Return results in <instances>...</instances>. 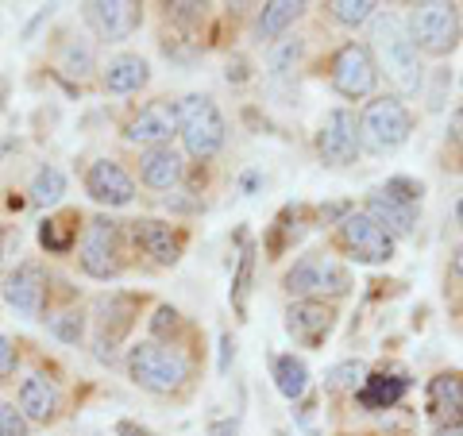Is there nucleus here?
<instances>
[{"mask_svg": "<svg viewBox=\"0 0 463 436\" xmlns=\"http://www.w3.org/2000/svg\"><path fill=\"white\" fill-rule=\"evenodd\" d=\"M374 51H379V70H386V78L398 85V93L417 97L425 85V70H421V51L410 35L398 12H374V27H371Z\"/></svg>", "mask_w": 463, "mask_h": 436, "instance_id": "1", "label": "nucleus"}, {"mask_svg": "<svg viewBox=\"0 0 463 436\" xmlns=\"http://www.w3.org/2000/svg\"><path fill=\"white\" fill-rule=\"evenodd\" d=\"M413 132V112L402 105V97H374L359 112V147L371 155H394L410 143Z\"/></svg>", "mask_w": 463, "mask_h": 436, "instance_id": "2", "label": "nucleus"}, {"mask_svg": "<svg viewBox=\"0 0 463 436\" xmlns=\"http://www.w3.org/2000/svg\"><path fill=\"white\" fill-rule=\"evenodd\" d=\"M128 374H132L136 386L151 390V394H174V390L190 379V363L166 344L143 340L128 352Z\"/></svg>", "mask_w": 463, "mask_h": 436, "instance_id": "3", "label": "nucleus"}, {"mask_svg": "<svg viewBox=\"0 0 463 436\" xmlns=\"http://www.w3.org/2000/svg\"><path fill=\"white\" fill-rule=\"evenodd\" d=\"M282 286H286L289 298H298V301H317L321 294L344 298L347 289H352V279H347V270H344L332 255L309 251V255H301L298 263L286 270Z\"/></svg>", "mask_w": 463, "mask_h": 436, "instance_id": "4", "label": "nucleus"}, {"mask_svg": "<svg viewBox=\"0 0 463 436\" xmlns=\"http://www.w3.org/2000/svg\"><path fill=\"white\" fill-rule=\"evenodd\" d=\"M178 136L194 158H213L224 147V116L213 105V97L190 93L178 100Z\"/></svg>", "mask_w": 463, "mask_h": 436, "instance_id": "5", "label": "nucleus"}, {"mask_svg": "<svg viewBox=\"0 0 463 436\" xmlns=\"http://www.w3.org/2000/svg\"><path fill=\"white\" fill-rule=\"evenodd\" d=\"M405 24H410V35L417 43V51H425L432 58L452 54L456 43H459V12H456V5L429 0V5H417Z\"/></svg>", "mask_w": 463, "mask_h": 436, "instance_id": "6", "label": "nucleus"}, {"mask_svg": "<svg viewBox=\"0 0 463 436\" xmlns=\"http://www.w3.org/2000/svg\"><path fill=\"white\" fill-rule=\"evenodd\" d=\"M332 85L347 100L374 93V85H379V62H374L367 43H344L336 51V58H332Z\"/></svg>", "mask_w": 463, "mask_h": 436, "instance_id": "7", "label": "nucleus"}, {"mask_svg": "<svg viewBox=\"0 0 463 436\" xmlns=\"http://www.w3.org/2000/svg\"><path fill=\"white\" fill-rule=\"evenodd\" d=\"M81 270L93 274V279H116L124 270L120 259V224L109 221V216H97V221L85 224L81 236Z\"/></svg>", "mask_w": 463, "mask_h": 436, "instance_id": "8", "label": "nucleus"}, {"mask_svg": "<svg viewBox=\"0 0 463 436\" xmlns=\"http://www.w3.org/2000/svg\"><path fill=\"white\" fill-rule=\"evenodd\" d=\"M317 151L325 166L344 170L359 158V120L352 109H328L321 128H317Z\"/></svg>", "mask_w": 463, "mask_h": 436, "instance_id": "9", "label": "nucleus"}, {"mask_svg": "<svg viewBox=\"0 0 463 436\" xmlns=\"http://www.w3.org/2000/svg\"><path fill=\"white\" fill-rule=\"evenodd\" d=\"M340 243L359 263H390L394 259V236L374 224L367 213H344L340 216Z\"/></svg>", "mask_w": 463, "mask_h": 436, "instance_id": "10", "label": "nucleus"}, {"mask_svg": "<svg viewBox=\"0 0 463 436\" xmlns=\"http://www.w3.org/2000/svg\"><path fill=\"white\" fill-rule=\"evenodd\" d=\"M128 143H139V147H170V139L178 136V105L170 100H151L143 105L132 120H128Z\"/></svg>", "mask_w": 463, "mask_h": 436, "instance_id": "11", "label": "nucleus"}, {"mask_svg": "<svg viewBox=\"0 0 463 436\" xmlns=\"http://www.w3.org/2000/svg\"><path fill=\"white\" fill-rule=\"evenodd\" d=\"M85 194H90L97 205H109V209H120V205H132L136 197V182L120 163L112 158H97L85 174Z\"/></svg>", "mask_w": 463, "mask_h": 436, "instance_id": "12", "label": "nucleus"}, {"mask_svg": "<svg viewBox=\"0 0 463 436\" xmlns=\"http://www.w3.org/2000/svg\"><path fill=\"white\" fill-rule=\"evenodd\" d=\"M85 20H90V27L100 39L120 43L132 32H139L143 8L132 5V0H97V5H85Z\"/></svg>", "mask_w": 463, "mask_h": 436, "instance_id": "13", "label": "nucleus"}, {"mask_svg": "<svg viewBox=\"0 0 463 436\" xmlns=\"http://www.w3.org/2000/svg\"><path fill=\"white\" fill-rule=\"evenodd\" d=\"M5 301L24 317H43V305H47V270L39 263H20L5 279Z\"/></svg>", "mask_w": 463, "mask_h": 436, "instance_id": "14", "label": "nucleus"}, {"mask_svg": "<svg viewBox=\"0 0 463 436\" xmlns=\"http://www.w3.org/2000/svg\"><path fill=\"white\" fill-rule=\"evenodd\" d=\"M332 325H336V309L325 305V301H294L286 309V332L306 347L321 344L332 332Z\"/></svg>", "mask_w": 463, "mask_h": 436, "instance_id": "15", "label": "nucleus"}, {"mask_svg": "<svg viewBox=\"0 0 463 436\" xmlns=\"http://www.w3.org/2000/svg\"><path fill=\"white\" fill-rule=\"evenodd\" d=\"M374 224H383L390 236H413L417 232V216H421V205H413V201H402V197H394L390 190H374L371 197H367V209H364Z\"/></svg>", "mask_w": 463, "mask_h": 436, "instance_id": "16", "label": "nucleus"}, {"mask_svg": "<svg viewBox=\"0 0 463 436\" xmlns=\"http://www.w3.org/2000/svg\"><path fill=\"white\" fill-rule=\"evenodd\" d=\"M105 93H116V97H128V93H139L143 85L151 81V62L139 54H116L112 62L105 66Z\"/></svg>", "mask_w": 463, "mask_h": 436, "instance_id": "17", "label": "nucleus"}, {"mask_svg": "<svg viewBox=\"0 0 463 436\" xmlns=\"http://www.w3.org/2000/svg\"><path fill=\"white\" fill-rule=\"evenodd\" d=\"M136 243L158 267H174L182 259V236L163 221H136Z\"/></svg>", "mask_w": 463, "mask_h": 436, "instance_id": "18", "label": "nucleus"}, {"mask_svg": "<svg viewBox=\"0 0 463 436\" xmlns=\"http://www.w3.org/2000/svg\"><path fill=\"white\" fill-rule=\"evenodd\" d=\"M20 413L35 425H47L58 413V386L47 379V374H27L20 383Z\"/></svg>", "mask_w": 463, "mask_h": 436, "instance_id": "19", "label": "nucleus"}, {"mask_svg": "<svg viewBox=\"0 0 463 436\" xmlns=\"http://www.w3.org/2000/svg\"><path fill=\"white\" fill-rule=\"evenodd\" d=\"M182 170H185V163L174 147H151L139 158V178H143V185H151V190H174V185L182 182Z\"/></svg>", "mask_w": 463, "mask_h": 436, "instance_id": "20", "label": "nucleus"}, {"mask_svg": "<svg viewBox=\"0 0 463 436\" xmlns=\"http://www.w3.org/2000/svg\"><path fill=\"white\" fill-rule=\"evenodd\" d=\"M429 410L440 421H448V425H456L463 417V374L459 371H444L429 383Z\"/></svg>", "mask_w": 463, "mask_h": 436, "instance_id": "21", "label": "nucleus"}, {"mask_svg": "<svg viewBox=\"0 0 463 436\" xmlns=\"http://www.w3.org/2000/svg\"><path fill=\"white\" fill-rule=\"evenodd\" d=\"M405 383L402 374H367L364 386H359V405L364 410H390V405H398L402 394H405Z\"/></svg>", "mask_w": 463, "mask_h": 436, "instance_id": "22", "label": "nucleus"}, {"mask_svg": "<svg viewBox=\"0 0 463 436\" xmlns=\"http://www.w3.org/2000/svg\"><path fill=\"white\" fill-rule=\"evenodd\" d=\"M301 12H306V5H298V0H274V5H267L263 16H259V24H255L259 43H274L289 24L301 16Z\"/></svg>", "mask_w": 463, "mask_h": 436, "instance_id": "23", "label": "nucleus"}, {"mask_svg": "<svg viewBox=\"0 0 463 436\" xmlns=\"http://www.w3.org/2000/svg\"><path fill=\"white\" fill-rule=\"evenodd\" d=\"M274 386H279V394L289 398V402L306 394V386H309L306 359H298V355H274Z\"/></svg>", "mask_w": 463, "mask_h": 436, "instance_id": "24", "label": "nucleus"}, {"mask_svg": "<svg viewBox=\"0 0 463 436\" xmlns=\"http://www.w3.org/2000/svg\"><path fill=\"white\" fill-rule=\"evenodd\" d=\"M66 194V174L58 166H39L35 182H32V201L35 205H54Z\"/></svg>", "mask_w": 463, "mask_h": 436, "instance_id": "25", "label": "nucleus"}, {"mask_svg": "<svg viewBox=\"0 0 463 436\" xmlns=\"http://www.w3.org/2000/svg\"><path fill=\"white\" fill-rule=\"evenodd\" d=\"M374 8L379 5H371V0H336V5H328L332 20L344 24V27H359V24L374 20Z\"/></svg>", "mask_w": 463, "mask_h": 436, "instance_id": "26", "label": "nucleus"}, {"mask_svg": "<svg viewBox=\"0 0 463 436\" xmlns=\"http://www.w3.org/2000/svg\"><path fill=\"white\" fill-rule=\"evenodd\" d=\"M251 270H255V251H251V247H243V251H240V270H236V279H232V301H236V309H240V313L248 309Z\"/></svg>", "mask_w": 463, "mask_h": 436, "instance_id": "27", "label": "nucleus"}, {"mask_svg": "<svg viewBox=\"0 0 463 436\" xmlns=\"http://www.w3.org/2000/svg\"><path fill=\"white\" fill-rule=\"evenodd\" d=\"M39 240H43L47 251L62 255V251H70V243H74V224H70V221H43Z\"/></svg>", "mask_w": 463, "mask_h": 436, "instance_id": "28", "label": "nucleus"}, {"mask_svg": "<svg viewBox=\"0 0 463 436\" xmlns=\"http://www.w3.org/2000/svg\"><path fill=\"white\" fill-rule=\"evenodd\" d=\"M367 379V367L359 359H347V363H336V367L328 371V386L332 390H355L359 383Z\"/></svg>", "mask_w": 463, "mask_h": 436, "instance_id": "29", "label": "nucleus"}, {"mask_svg": "<svg viewBox=\"0 0 463 436\" xmlns=\"http://www.w3.org/2000/svg\"><path fill=\"white\" fill-rule=\"evenodd\" d=\"M62 70H66V74H78V78H85V74H90V70H93V51L85 47V43H81V47H78V43H70L66 54H62Z\"/></svg>", "mask_w": 463, "mask_h": 436, "instance_id": "30", "label": "nucleus"}, {"mask_svg": "<svg viewBox=\"0 0 463 436\" xmlns=\"http://www.w3.org/2000/svg\"><path fill=\"white\" fill-rule=\"evenodd\" d=\"M0 436H27V417L16 405H0Z\"/></svg>", "mask_w": 463, "mask_h": 436, "instance_id": "31", "label": "nucleus"}, {"mask_svg": "<svg viewBox=\"0 0 463 436\" xmlns=\"http://www.w3.org/2000/svg\"><path fill=\"white\" fill-rule=\"evenodd\" d=\"M298 54H301V43L298 39H289V43H282L279 51H274V58H270V74H289V66L298 62Z\"/></svg>", "mask_w": 463, "mask_h": 436, "instance_id": "32", "label": "nucleus"}, {"mask_svg": "<svg viewBox=\"0 0 463 436\" xmlns=\"http://www.w3.org/2000/svg\"><path fill=\"white\" fill-rule=\"evenodd\" d=\"M16 363H20V355H16V344H12L5 332H0V383H8L12 374H16Z\"/></svg>", "mask_w": 463, "mask_h": 436, "instance_id": "33", "label": "nucleus"}, {"mask_svg": "<svg viewBox=\"0 0 463 436\" xmlns=\"http://www.w3.org/2000/svg\"><path fill=\"white\" fill-rule=\"evenodd\" d=\"M383 190H390L394 197L402 201H413V205H421V182H410V178H390Z\"/></svg>", "mask_w": 463, "mask_h": 436, "instance_id": "34", "label": "nucleus"}, {"mask_svg": "<svg viewBox=\"0 0 463 436\" xmlns=\"http://www.w3.org/2000/svg\"><path fill=\"white\" fill-rule=\"evenodd\" d=\"M178 325V309H170V305H158V313H155V332H166Z\"/></svg>", "mask_w": 463, "mask_h": 436, "instance_id": "35", "label": "nucleus"}, {"mask_svg": "<svg viewBox=\"0 0 463 436\" xmlns=\"http://www.w3.org/2000/svg\"><path fill=\"white\" fill-rule=\"evenodd\" d=\"M209 436H240V425L236 421H216V425H209Z\"/></svg>", "mask_w": 463, "mask_h": 436, "instance_id": "36", "label": "nucleus"}, {"mask_svg": "<svg viewBox=\"0 0 463 436\" xmlns=\"http://www.w3.org/2000/svg\"><path fill=\"white\" fill-rule=\"evenodd\" d=\"M116 432H120V436H155V432H147V429L132 425V421H120V425H116Z\"/></svg>", "mask_w": 463, "mask_h": 436, "instance_id": "37", "label": "nucleus"}, {"mask_svg": "<svg viewBox=\"0 0 463 436\" xmlns=\"http://www.w3.org/2000/svg\"><path fill=\"white\" fill-rule=\"evenodd\" d=\"M437 436H463V421H456V425H440Z\"/></svg>", "mask_w": 463, "mask_h": 436, "instance_id": "38", "label": "nucleus"}, {"mask_svg": "<svg viewBox=\"0 0 463 436\" xmlns=\"http://www.w3.org/2000/svg\"><path fill=\"white\" fill-rule=\"evenodd\" d=\"M452 267H456V274H459V282H463V243L456 247V259H452Z\"/></svg>", "mask_w": 463, "mask_h": 436, "instance_id": "39", "label": "nucleus"}, {"mask_svg": "<svg viewBox=\"0 0 463 436\" xmlns=\"http://www.w3.org/2000/svg\"><path fill=\"white\" fill-rule=\"evenodd\" d=\"M456 221L463 224V197H459V205H456Z\"/></svg>", "mask_w": 463, "mask_h": 436, "instance_id": "40", "label": "nucleus"}]
</instances>
